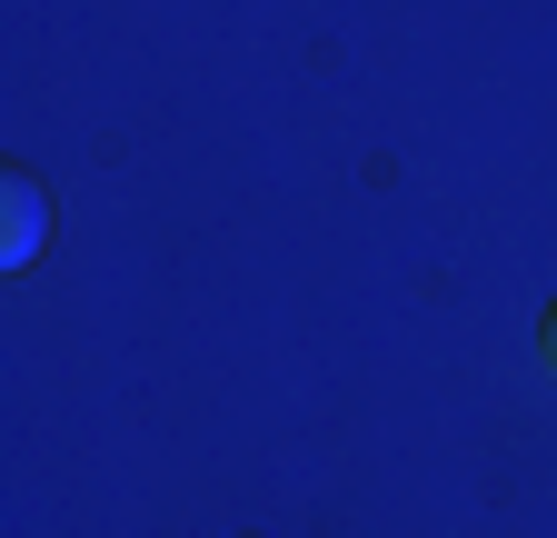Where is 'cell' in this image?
I'll return each instance as SVG.
<instances>
[{
  "label": "cell",
  "mask_w": 557,
  "mask_h": 538,
  "mask_svg": "<svg viewBox=\"0 0 557 538\" xmlns=\"http://www.w3.org/2000/svg\"><path fill=\"white\" fill-rule=\"evenodd\" d=\"M537 359H547V379H557V299H547V319H537Z\"/></svg>",
  "instance_id": "7a4b0ae2"
},
{
  "label": "cell",
  "mask_w": 557,
  "mask_h": 538,
  "mask_svg": "<svg viewBox=\"0 0 557 538\" xmlns=\"http://www.w3.org/2000/svg\"><path fill=\"white\" fill-rule=\"evenodd\" d=\"M40 230H50V199L30 170H0V269H30L40 259Z\"/></svg>",
  "instance_id": "6da1fadb"
}]
</instances>
